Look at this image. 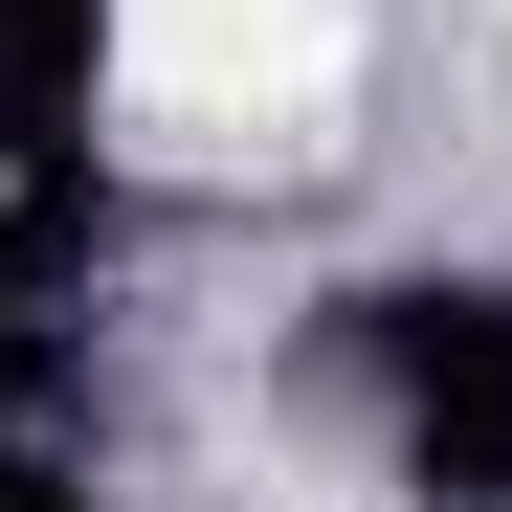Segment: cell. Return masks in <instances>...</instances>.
Instances as JSON below:
<instances>
[{"instance_id":"2","label":"cell","mask_w":512,"mask_h":512,"mask_svg":"<svg viewBox=\"0 0 512 512\" xmlns=\"http://www.w3.org/2000/svg\"><path fill=\"white\" fill-rule=\"evenodd\" d=\"M112 112V0H0V179H90Z\"/></svg>"},{"instance_id":"1","label":"cell","mask_w":512,"mask_h":512,"mask_svg":"<svg viewBox=\"0 0 512 512\" xmlns=\"http://www.w3.org/2000/svg\"><path fill=\"white\" fill-rule=\"evenodd\" d=\"M334 357H357L379 446L423 512H512V268H379L334 290Z\"/></svg>"},{"instance_id":"4","label":"cell","mask_w":512,"mask_h":512,"mask_svg":"<svg viewBox=\"0 0 512 512\" xmlns=\"http://www.w3.org/2000/svg\"><path fill=\"white\" fill-rule=\"evenodd\" d=\"M0 512H90V490L45 468V423H0Z\"/></svg>"},{"instance_id":"3","label":"cell","mask_w":512,"mask_h":512,"mask_svg":"<svg viewBox=\"0 0 512 512\" xmlns=\"http://www.w3.org/2000/svg\"><path fill=\"white\" fill-rule=\"evenodd\" d=\"M67 245H90V179H0V423H45V357H67Z\"/></svg>"}]
</instances>
